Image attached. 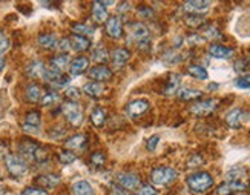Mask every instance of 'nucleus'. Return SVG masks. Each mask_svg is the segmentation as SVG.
<instances>
[{
  "mask_svg": "<svg viewBox=\"0 0 250 195\" xmlns=\"http://www.w3.org/2000/svg\"><path fill=\"white\" fill-rule=\"evenodd\" d=\"M3 66H5V60H3L2 57H0V71L3 69Z\"/></svg>",
  "mask_w": 250,
  "mask_h": 195,
  "instance_id": "3c124183",
  "label": "nucleus"
},
{
  "mask_svg": "<svg viewBox=\"0 0 250 195\" xmlns=\"http://www.w3.org/2000/svg\"><path fill=\"white\" fill-rule=\"evenodd\" d=\"M71 40V48L77 52H83V51H88L91 48V40L88 37H83V36H77V34H72L69 37Z\"/></svg>",
  "mask_w": 250,
  "mask_h": 195,
  "instance_id": "a211bd4d",
  "label": "nucleus"
},
{
  "mask_svg": "<svg viewBox=\"0 0 250 195\" xmlns=\"http://www.w3.org/2000/svg\"><path fill=\"white\" fill-rule=\"evenodd\" d=\"M203 36L204 39H210V40H215V39H221V32L216 29L215 26H204L203 29Z\"/></svg>",
  "mask_w": 250,
  "mask_h": 195,
  "instance_id": "4c0bfd02",
  "label": "nucleus"
},
{
  "mask_svg": "<svg viewBox=\"0 0 250 195\" xmlns=\"http://www.w3.org/2000/svg\"><path fill=\"white\" fill-rule=\"evenodd\" d=\"M40 120L42 115L39 111H32L25 117V125H23V131L29 134H37L40 131Z\"/></svg>",
  "mask_w": 250,
  "mask_h": 195,
  "instance_id": "ddd939ff",
  "label": "nucleus"
},
{
  "mask_svg": "<svg viewBox=\"0 0 250 195\" xmlns=\"http://www.w3.org/2000/svg\"><path fill=\"white\" fill-rule=\"evenodd\" d=\"M59 51L62 52V54H66L69 49H71V40L69 39H62L60 42H59Z\"/></svg>",
  "mask_w": 250,
  "mask_h": 195,
  "instance_id": "a18cd8bd",
  "label": "nucleus"
},
{
  "mask_svg": "<svg viewBox=\"0 0 250 195\" xmlns=\"http://www.w3.org/2000/svg\"><path fill=\"white\" fill-rule=\"evenodd\" d=\"M68 65H69V56H68V54H59V56L52 57V60H51V66L59 69V71H63L64 68L68 66Z\"/></svg>",
  "mask_w": 250,
  "mask_h": 195,
  "instance_id": "c756f323",
  "label": "nucleus"
},
{
  "mask_svg": "<svg viewBox=\"0 0 250 195\" xmlns=\"http://www.w3.org/2000/svg\"><path fill=\"white\" fill-rule=\"evenodd\" d=\"M189 74L192 75V77L198 79V80H206L208 79V71H206L203 66H200V65H192V66H189Z\"/></svg>",
  "mask_w": 250,
  "mask_h": 195,
  "instance_id": "72a5a7b5",
  "label": "nucleus"
},
{
  "mask_svg": "<svg viewBox=\"0 0 250 195\" xmlns=\"http://www.w3.org/2000/svg\"><path fill=\"white\" fill-rule=\"evenodd\" d=\"M21 195H48V192L42 188H26V189H23Z\"/></svg>",
  "mask_w": 250,
  "mask_h": 195,
  "instance_id": "37998d69",
  "label": "nucleus"
},
{
  "mask_svg": "<svg viewBox=\"0 0 250 195\" xmlns=\"http://www.w3.org/2000/svg\"><path fill=\"white\" fill-rule=\"evenodd\" d=\"M59 100H60V95L56 91H46L45 94H43L40 103L43 106H52V105H56Z\"/></svg>",
  "mask_w": 250,
  "mask_h": 195,
  "instance_id": "2f4dec72",
  "label": "nucleus"
},
{
  "mask_svg": "<svg viewBox=\"0 0 250 195\" xmlns=\"http://www.w3.org/2000/svg\"><path fill=\"white\" fill-rule=\"evenodd\" d=\"M135 195H157V191L152 188V186H149V185H145V186H141L137 191Z\"/></svg>",
  "mask_w": 250,
  "mask_h": 195,
  "instance_id": "49530a36",
  "label": "nucleus"
},
{
  "mask_svg": "<svg viewBox=\"0 0 250 195\" xmlns=\"http://www.w3.org/2000/svg\"><path fill=\"white\" fill-rule=\"evenodd\" d=\"M91 122L97 128H100V126L104 125V122H106V112H104L103 108H95V109L91 112Z\"/></svg>",
  "mask_w": 250,
  "mask_h": 195,
  "instance_id": "c85d7f7f",
  "label": "nucleus"
},
{
  "mask_svg": "<svg viewBox=\"0 0 250 195\" xmlns=\"http://www.w3.org/2000/svg\"><path fill=\"white\" fill-rule=\"evenodd\" d=\"M86 142H88V138H86V135L83 134H77L74 137H69L66 140V143H64V146H66V149H83L86 146Z\"/></svg>",
  "mask_w": 250,
  "mask_h": 195,
  "instance_id": "a878e982",
  "label": "nucleus"
},
{
  "mask_svg": "<svg viewBox=\"0 0 250 195\" xmlns=\"http://www.w3.org/2000/svg\"><path fill=\"white\" fill-rule=\"evenodd\" d=\"M180 82H181V75H178V74H172L170 75V79H169V82L166 83V88H165V95H172V94H175V92H178V89H180Z\"/></svg>",
  "mask_w": 250,
  "mask_h": 195,
  "instance_id": "cd10ccee",
  "label": "nucleus"
},
{
  "mask_svg": "<svg viewBox=\"0 0 250 195\" xmlns=\"http://www.w3.org/2000/svg\"><path fill=\"white\" fill-rule=\"evenodd\" d=\"M39 45L45 49H54V48L59 46V42L54 34H40L39 36Z\"/></svg>",
  "mask_w": 250,
  "mask_h": 195,
  "instance_id": "bb28decb",
  "label": "nucleus"
},
{
  "mask_svg": "<svg viewBox=\"0 0 250 195\" xmlns=\"http://www.w3.org/2000/svg\"><path fill=\"white\" fill-rule=\"evenodd\" d=\"M88 75L94 82H109L112 79V71L106 65H97L88 71Z\"/></svg>",
  "mask_w": 250,
  "mask_h": 195,
  "instance_id": "f8f14e48",
  "label": "nucleus"
},
{
  "mask_svg": "<svg viewBox=\"0 0 250 195\" xmlns=\"http://www.w3.org/2000/svg\"><path fill=\"white\" fill-rule=\"evenodd\" d=\"M140 177L134 172H122V174L117 175V185L123 188L125 191H135L138 186H140Z\"/></svg>",
  "mask_w": 250,
  "mask_h": 195,
  "instance_id": "6e6552de",
  "label": "nucleus"
},
{
  "mask_svg": "<svg viewBox=\"0 0 250 195\" xmlns=\"http://www.w3.org/2000/svg\"><path fill=\"white\" fill-rule=\"evenodd\" d=\"M149 111V102L147 100H134L126 106V114L132 120L143 117Z\"/></svg>",
  "mask_w": 250,
  "mask_h": 195,
  "instance_id": "9d476101",
  "label": "nucleus"
},
{
  "mask_svg": "<svg viewBox=\"0 0 250 195\" xmlns=\"http://www.w3.org/2000/svg\"><path fill=\"white\" fill-rule=\"evenodd\" d=\"M9 48V40L6 39V36L3 34V31L0 29V56Z\"/></svg>",
  "mask_w": 250,
  "mask_h": 195,
  "instance_id": "c03bdc74",
  "label": "nucleus"
},
{
  "mask_svg": "<svg viewBox=\"0 0 250 195\" xmlns=\"http://www.w3.org/2000/svg\"><path fill=\"white\" fill-rule=\"evenodd\" d=\"M19 152L20 157L25 158L26 161H45L48 158V152L45 148H42L39 143L32 142V140H23L19 145Z\"/></svg>",
  "mask_w": 250,
  "mask_h": 195,
  "instance_id": "f257e3e1",
  "label": "nucleus"
},
{
  "mask_svg": "<svg viewBox=\"0 0 250 195\" xmlns=\"http://www.w3.org/2000/svg\"><path fill=\"white\" fill-rule=\"evenodd\" d=\"M243 117H244V111L241 109V108H235V109H232L229 114L226 115V123L233 129H238L241 126Z\"/></svg>",
  "mask_w": 250,
  "mask_h": 195,
  "instance_id": "6ab92c4d",
  "label": "nucleus"
},
{
  "mask_svg": "<svg viewBox=\"0 0 250 195\" xmlns=\"http://www.w3.org/2000/svg\"><path fill=\"white\" fill-rule=\"evenodd\" d=\"M5 166L6 171L9 172L11 175L19 178L23 177L28 172V163L25 158H21L20 155H14V154H8L5 157Z\"/></svg>",
  "mask_w": 250,
  "mask_h": 195,
  "instance_id": "20e7f679",
  "label": "nucleus"
},
{
  "mask_svg": "<svg viewBox=\"0 0 250 195\" xmlns=\"http://www.w3.org/2000/svg\"><path fill=\"white\" fill-rule=\"evenodd\" d=\"M75 154H72L71 151H62V152L59 154V160L62 161L63 165H69V163H74L75 161Z\"/></svg>",
  "mask_w": 250,
  "mask_h": 195,
  "instance_id": "a19ab883",
  "label": "nucleus"
},
{
  "mask_svg": "<svg viewBox=\"0 0 250 195\" xmlns=\"http://www.w3.org/2000/svg\"><path fill=\"white\" fill-rule=\"evenodd\" d=\"M92 59L95 62H99L100 65L106 63L107 60H109V54H107V51L103 48V46H99V48H95L94 52H92Z\"/></svg>",
  "mask_w": 250,
  "mask_h": 195,
  "instance_id": "f704fd0d",
  "label": "nucleus"
},
{
  "mask_svg": "<svg viewBox=\"0 0 250 195\" xmlns=\"http://www.w3.org/2000/svg\"><path fill=\"white\" fill-rule=\"evenodd\" d=\"M249 188L247 181H243V180H227L224 181L223 185L216 189V194L218 195H230V194H235V192H241V191H246Z\"/></svg>",
  "mask_w": 250,
  "mask_h": 195,
  "instance_id": "1a4fd4ad",
  "label": "nucleus"
},
{
  "mask_svg": "<svg viewBox=\"0 0 250 195\" xmlns=\"http://www.w3.org/2000/svg\"><path fill=\"white\" fill-rule=\"evenodd\" d=\"M140 14L141 16H152V14H154V13H152V11H150V8H140Z\"/></svg>",
  "mask_w": 250,
  "mask_h": 195,
  "instance_id": "09e8293b",
  "label": "nucleus"
},
{
  "mask_svg": "<svg viewBox=\"0 0 250 195\" xmlns=\"http://www.w3.org/2000/svg\"><path fill=\"white\" fill-rule=\"evenodd\" d=\"M158 142H160V137H158V135L150 137V138L147 140V149H149V151H155V148H157Z\"/></svg>",
  "mask_w": 250,
  "mask_h": 195,
  "instance_id": "de8ad7c7",
  "label": "nucleus"
},
{
  "mask_svg": "<svg viewBox=\"0 0 250 195\" xmlns=\"http://www.w3.org/2000/svg\"><path fill=\"white\" fill-rule=\"evenodd\" d=\"M8 154H6V148L5 146H0V160H5V157H6Z\"/></svg>",
  "mask_w": 250,
  "mask_h": 195,
  "instance_id": "8fccbe9b",
  "label": "nucleus"
},
{
  "mask_svg": "<svg viewBox=\"0 0 250 195\" xmlns=\"http://www.w3.org/2000/svg\"><path fill=\"white\" fill-rule=\"evenodd\" d=\"M201 95H203V92L198 89H180L178 91V97L181 100H186V102L198 100V99H201Z\"/></svg>",
  "mask_w": 250,
  "mask_h": 195,
  "instance_id": "7c9ffc66",
  "label": "nucleus"
},
{
  "mask_svg": "<svg viewBox=\"0 0 250 195\" xmlns=\"http://www.w3.org/2000/svg\"><path fill=\"white\" fill-rule=\"evenodd\" d=\"M25 97H26V100L31 102V103H37L42 100V97H43V92L40 89V86L36 85V83H31L26 86V89H25Z\"/></svg>",
  "mask_w": 250,
  "mask_h": 195,
  "instance_id": "4be33fe9",
  "label": "nucleus"
},
{
  "mask_svg": "<svg viewBox=\"0 0 250 195\" xmlns=\"http://www.w3.org/2000/svg\"><path fill=\"white\" fill-rule=\"evenodd\" d=\"M106 32L112 39H122L123 37V23L118 16H111L106 22Z\"/></svg>",
  "mask_w": 250,
  "mask_h": 195,
  "instance_id": "9b49d317",
  "label": "nucleus"
},
{
  "mask_svg": "<svg viewBox=\"0 0 250 195\" xmlns=\"http://www.w3.org/2000/svg\"><path fill=\"white\" fill-rule=\"evenodd\" d=\"M62 112L66 117V120L72 125V126H80L83 123V111L82 108L74 103V102H66L62 105Z\"/></svg>",
  "mask_w": 250,
  "mask_h": 195,
  "instance_id": "39448f33",
  "label": "nucleus"
},
{
  "mask_svg": "<svg viewBox=\"0 0 250 195\" xmlns=\"http://www.w3.org/2000/svg\"><path fill=\"white\" fill-rule=\"evenodd\" d=\"M74 195H94V189L86 180H79L72 185Z\"/></svg>",
  "mask_w": 250,
  "mask_h": 195,
  "instance_id": "5701e85b",
  "label": "nucleus"
},
{
  "mask_svg": "<svg viewBox=\"0 0 250 195\" xmlns=\"http://www.w3.org/2000/svg\"><path fill=\"white\" fill-rule=\"evenodd\" d=\"M72 31H74V34L83 36V37L94 34V28L89 26V25H84V23H74L72 25Z\"/></svg>",
  "mask_w": 250,
  "mask_h": 195,
  "instance_id": "473e14b6",
  "label": "nucleus"
},
{
  "mask_svg": "<svg viewBox=\"0 0 250 195\" xmlns=\"http://www.w3.org/2000/svg\"><path fill=\"white\" fill-rule=\"evenodd\" d=\"M246 178H247V172L243 168H235L229 172V174H227V180H243V181H246Z\"/></svg>",
  "mask_w": 250,
  "mask_h": 195,
  "instance_id": "e433bc0d",
  "label": "nucleus"
},
{
  "mask_svg": "<svg viewBox=\"0 0 250 195\" xmlns=\"http://www.w3.org/2000/svg\"><path fill=\"white\" fill-rule=\"evenodd\" d=\"M233 49L232 48H227L224 45H218V43H213V45L209 46V54L215 59H220V60H227L233 56Z\"/></svg>",
  "mask_w": 250,
  "mask_h": 195,
  "instance_id": "f3484780",
  "label": "nucleus"
},
{
  "mask_svg": "<svg viewBox=\"0 0 250 195\" xmlns=\"http://www.w3.org/2000/svg\"><path fill=\"white\" fill-rule=\"evenodd\" d=\"M235 85H236V88H241V89L250 88V74H246V75H241V77H238L235 80Z\"/></svg>",
  "mask_w": 250,
  "mask_h": 195,
  "instance_id": "79ce46f5",
  "label": "nucleus"
},
{
  "mask_svg": "<svg viewBox=\"0 0 250 195\" xmlns=\"http://www.w3.org/2000/svg\"><path fill=\"white\" fill-rule=\"evenodd\" d=\"M188 186L195 194L208 192L213 186V177L209 172H195L188 177Z\"/></svg>",
  "mask_w": 250,
  "mask_h": 195,
  "instance_id": "f03ea898",
  "label": "nucleus"
},
{
  "mask_svg": "<svg viewBox=\"0 0 250 195\" xmlns=\"http://www.w3.org/2000/svg\"><path fill=\"white\" fill-rule=\"evenodd\" d=\"M184 22H186L188 26H192V28H198V26L204 25V19L201 16H195V14L186 16V17H184Z\"/></svg>",
  "mask_w": 250,
  "mask_h": 195,
  "instance_id": "c9c22d12",
  "label": "nucleus"
},
{
  "mask_svg": "<svg viewBox=\"0 0 250 195\" xmlns=\"http://www.w3.org/2000/svg\"><path fill=\"white\" fill-rule=\"evenodd\" d=\"M37 181V185L43 186V188H56L59 183H60V177L59 175H54V174H45V175H40L36 178Z\"/></svg>",
  "mask_w": 250,
  "mask_h": 195,
  "instance_id": "b1692460",
  "label": "nucleus"
},
{
  "mask_svg": "<svg viewBox=\"0 0 250 195\" xmlns=\"http://www.w3.org/2000/svg\"><path fill=\"white\" fill-rule=\"evenodd\" d=\"M64 95H66V99L69 100V102H77L79 99H80V95H82V92H80V89L79 88H74V86H69V88H66V92H64Z\"/></svg>",
  "mask_w": 250,
  "mask_h": 195,
  "instance_id": "ea45409f",
  "label": "nucleus"
},
{
  "mask_svg": "<svg viewBox=\"0 0 250 195\" xmlns=\"http://www.w3.org/2000/svg\"><path fill=\"white\" fill-rule=\"evenodd\" d=\"M216 106H218V100H215V99L200 100L190 106V112L198 117H206V115H210L216 109Z\"/></svg>",
  "mask_w": 250,
  "mask_h": 195,
  "instance_id": "0eeeda50",
  "label": "nucleus"
},
{
  "mask_svg": "<svg viewBox=\"0 0 250 195\" xmlns=\"http://www.w3.org/2000/svg\"><path fill=\"white\" fill-rule=\"evenodd\" d=\"M3 194H5V188L0 186V195H3Z\"/></svg>",
  "mask_w": 250,
  "mask_h": 195,
  "instance_id": "864d4df0",
  "label": "nucleus"
},
{
  "mask_svg": "<svg viewBox=\"0 0 250 195\" xmlns=\"http://www.w3.org/2000/svg\"><path fill=\"white\" fill-rule=\"evenodd\" d=\"M45 71H46L45 63L40 62V60H34L26 68V74L29 75V77H32V79H43V75H45Z\"/></svg>",
  "mask_w": 250,
  "mask_h": 195,
  "instance_id": "aec40b11",
  "label": "nucleus"
},
{
  "mask_svg": "<svg viewBox=\"0 0 250 195\" xmlns=\"http://www.w3.org/2000/svg\"><path fill=\"white\" fill-rule=\"evenodd\" d=\"M89 68V59L80 56V57H75L71 63H69V74L71 75H80L84 71H88Z\"/></svg>",
  "mask_w": 250,
  "mask_h": 195,
  "instance_id": "dca6fc26",
  "label": "nucleus"
},
{
  "mask_svg": "<svg viewBox=\"0 0 250 195\" xmlns=\"http://www.w3.org/2000/svg\"><path fill=\"white\" fill-rule=\"evenodd\" d=\"M244 60H246V65H247V68H249L250 66V57L249 59H244Z\"/></svg>",
  "mask_w": 250,
  "mask_h": 195,
  "instance_id": "603ef678",
  "label": "nucleus"
},
{
  "mask_svg": "<svg viewBox=\"0 0 250 195\" xmlns=\"http://www.w3.org/2000/svg\"><path fill=\"white\" fill-rule=\"evenodd\" d=\"M177 178V171L170 166H160L150 172V181L157 186L170 185Z\"/></svg>",
  "mask_w": 250,
  "mask_h": 195,
  "instance_id": "7ed1b4c3",
  "label": "nucleus"
},
{
  "mask_svg": "<svg viewBox=\"0 0 250 195\" xmlns=\"http://www.w3.org/2000/svg\"><path fill=\"white\" fill-rule=\"evenodd\" d=\"M83 91L89 97H95V99H99V97H102V94L104 92V86L102 83H99V82H91V83H86L83 86Z\"/></svg>",
  "mask_w": 250,
  "mask_h": 195,
  "instance_id": "393cba45",
  "label": "nucleus"
},
{
  "mask_svg": "<svg viewBox=\"0 0 250 195\" xmlns=\"http://www.w3.org/2000/svg\"><path fill=\"white\" fill-rule=\"evenodd\" d=\"M129 59H130V52L125 48H118V49L112 51V54H111V60H112V65L115 69H122L129 62Z\"/></svg>",
  "mask_w": 250,
  "mask_h": 195,
  "instance_id": "4468645a",
  "label": "nucleus"
},
{
  "mask_svg": "<svg viewBox=\"0 0 250 195\" xmlns=\"http://www.w3.org/2000/svg\"><path fill=\"white\" fill-rule=\"evenodd\" d=\"M106 163V155L103 152H94L91 155V165L95 168H103Z\"/></svg>",
  "mask_w": 250,
  "mask_h": 195,
  "instance_id": "58836bf2",
  "label": "nucleus"
},
{
  "mask_svg": "<svg viewBox=\"0 0 250 195\" xmlns=\"http://www.w3.org/2000/svg\"><path fill=\"white\" fill-rule=\"evenodd\" d=\"M130 37H132L137 43H138V46L140 49H143V48H147L149 46V39H150V34H149V29L143 25V23H134V25H130Z\"/></svg>",
  "mask_w": 250,
  "mask_h": 195,
  "instance_id": "423d86ee",
  "label": "nucleus"
},
{
  "mask_svg": "<svg viewBox=\"0 0 250 195\" xmlns=\"http://www.w3.org/2000/svg\"><path fill=\"white\" fill-rule=\"evenodd\" d=\"M92 17L97 23H104V22H107V19H109L107 17V9L102 2L92 3Z\"/></svg>",
  "mask_w": 250,
  "mask_h": 195,
  "instance_id": "412c9836",
  "label": "nucleus"
},
{
  "mask_svg": "<svg viewBox=\"0 0 250 195\" xmlns=\"http://www.w3.org/2000/svg\"><path fill=\"white\" fill-rule=\"evenodd\" d=\"M209 8H210V2H204V0H189V2L184 3V9L195 16L206 13Z\"/></svg>",
  "mask_w": 250,
  "mask_h": 195,
  "instance_id": "2eb2a0df",
  "label": "nucleus"
}]
</instances>
